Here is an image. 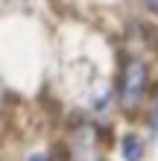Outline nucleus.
<instances>
[{"instance_id":"f257e3e1","label":"nucleus","mask_w":158,"mask_h":161,"mask_svg":"<svg viewBox=\"0 0 158 161\" xmlns=\"http://www.w3.org/2000/svg\"><path fill=\"white\" fill-rule=\"evenodd\" d=\"M146 85H150V76H146V64L141 59H129L123 64V73H120V108L123 111H138L144 94H146Z\"/></svg>"},{"instance_id":"f03ea898","label":"nucleus","mask_w":158,"mask_h":161,"mask_svg":"<svg viewBox=\"0 0 158 161\" xmlns=\"http://www.w3.org/2000/svg\"><path fill=\"white\" fill-rule=\"evenodd\" d=\"M141 153H144L141 138L126 135V138H123V155H126V161H141Z\"/></svg>"},{"instance_id":"7ed1b4c3","label":"nucleus","mask_w":158,"mask_h":161,"mask_svg":"<svg viewBox=\"0 0 158 161\" xmlns=\"http://www.w3.org/2000/svg\"><path fill=\"white\" fill-rule=\"evenodd\" d=\"M73 161H103V155H97V147H94V141H85V144H79L76 147V155H73Z\"/></svg>"},{"instance_id":"20e7f679","label":"nucleus","mask_w":158,"mask_h":161,"mask_svg":"<svg viewBox=\"0 0 158 161\" xmlns=\"http://www.w3.org/2000/svg\"><path fill=\"white\" fill-rule=\"evenodd\" d=\"M141 3H144L146 9H152V12H158V0H141Z\"/></svg>"},{"instance_id":"39448f33","label":"nucleus","mask_w":158,"mask_h":161,"mask_svg":"<svg viewBox=\"0 0 158 161\" xmlns=\"http://www.w3.org/2000/svg\"><path fill=\"white\" fill-rule=\"evenodd\" d=\"M30 161H47V158H44V155H32Z\"/></svg>"},{"instance_id":"423d86ee","label":"nucleus","mask_w":158,"mask_h":161,"mask_svg":"<svg viewBox=\"0 0 158 161\" xmlns=\"http://www.w3.org/2000/svg\"><path fill=\"white\" fill-rule=\"evenodd\" d=\"M155 135H158V106H155Z\"/></svg>"}]
</instances>
